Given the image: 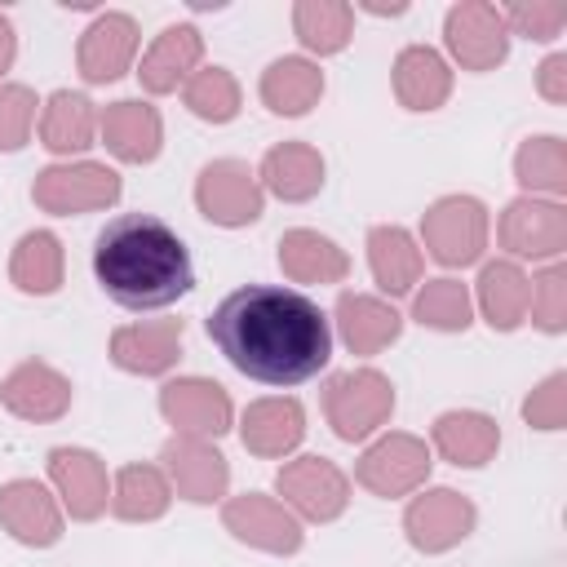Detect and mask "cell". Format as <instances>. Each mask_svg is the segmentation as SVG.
Returning a JSON list of instances; mask_svg holds the SVG:
<instances>
[{
  "mask_svg": "<svg viewBox=\"0 0 567 567\" xmlns=\"http://www.w3.org/2000/svg\"><path fill=\"white\" fill-rule=\"evenodd\" d=\"M208 337L235 372L261 385H301L332 359V328L319 301L279 284H244L208 315Z\"/></svg>",
  "mask_w": 567,
  "mask_h": 567,
  "instance_id": "cell-1",
  "label": "cell"
},
{
  "mask_svg": "<svg viewBox=\"0 0 567 567\" xmlns=\"http://www.w3.org/2000/svg\"><path fill=\"white\" fill-rule=\"evenodd\" d=\"M93 275L124 310H164L195 288L182 235L155 213H120L93 239Z\"/></svg>",
  "mask_w": 567,
  "mask_h": 567,
  "instance_id": "cell-2",
  "label": "cell"
},
{
  "mask_svg": "<svg viewBox=\"0 0 567 567\" xmlns=\"http://www.w3.org/2000/svg\"><path fill=\"white\" fill-rule=\"evenodd\" d=\"M390 412H394V385L377 368H350L323 385V416L332 434L346 443L372 439L390 421Z\"/></svg>",
  "mask_w": 567,
  "mask_h": 567,
  "instance_id": "cell-3",
  "label": "cell"
},
{
  "mask_svg": "<svg viewBox=\"0 0 567 567\" xmlns=\"http://www.w3.org/2000/svg\"><path fill=\"white\" fill-rule=\"evenodd\" d=\"M421 244L425 252L456 270L474 266L487 248V208L474 195H443L421 213Z\"/></svg>",
  "mask_w": 567,
  "mask_h": 567,
  "instance_id": "cell-4",
  "label": "cell"
},
{
  "mask_svg": "<svg viewBox=\"0 0 567 567\" xmlns=\"http://www.w3.org/2000/svg\"><path fill=\"white\" fill-rule=\"evenodd\" d=\"M124 182L115 168L97 164V159H75V164H49L35 173L31 182V199L35 208L53 213V217H71V213H97L111 208L120 199Z\"/></svg>",
  "mask_w": 567,
  "mask_h": 567,
  "instance_id": "cell-5",
  "label": "cell"
},
{
  "mask_svg": "<svg viewBox=\"0 0 567 567\" xmlns=\"http://www.w3.org/2000/svg\"><path fill=\"white\" fill-rule=\"evenodd\" d=\"M195 208L213 221V226H226V230H239V226H252L266 208V190L257 182V173L244 164V159H208L195 177Z\"/></svg>",
  "mask_w": 567,
  "mask_h": 567,
  "instance_id": "cell-6",
  "label": "cell"
},
{
  "mask_svg": "<svg viewBox=\"0 0 567 567\" xmlns=\"http://www.w3.org/2000/svg\"><path fill=\"white\" fill-rule=\"evenodd\" d=\"M275 492L306 523H332L350 505V478L328 456H297L275 474Z\"/></svg>",
  "mask_w": 567,
  "mask_h": 567,
  "instance_id": "cell-7",
  "label": "cell"
},
{
  "mask_svg": "<svg viewBox=\"0 0 567 567\" xmlns=\"http://www.w3.org/2000/svg\"><path fill=\"white\" fill-rule=\"evenodd\" d=\"M430 447L416 434H381L377 443H368V452L354 465V483L368 487L372 496H408L430 478Z\"/></svg>",
  "mask_w": 567,
  "mask_h": 567,
  "instance_id": "cell-8",
  "label": "cell"
},
{
  "mask_svg": "<svg viewBox=\"0 0 567 567\" xmlns=\"http://www.w3.org/2000/svg\"><path fill=\"white\" fill-rule=\"evenodd\" d=\"M443 40H447V53L465 71H496L509 53V27H505L501 9L487 0L452 4L443 18Z\"/></svg>",
  "mask_w": 567,
  "mask_h": 567,
  "instance_id": "cell-9",
  "label": "cell"
},
{
  "mask_svg": "<svg viewBox=\"0 0 567 567\" xmlns=\"http://www.w3.org/2000/svg\"><path fill=\"white\" fill-rule=\"evenodd\" d=\"M474 501L461 496L456 487H425L421 496L408 501L403 509V532L412 540V549L421 554H447L452 545H461L474 532Z\"/></svg>",
  "mask_w": 567,
  "mask_h": 567,
  "instance_id": "cell-10",
  "label": "cell"
},
{
  "mask_svg": "<svg viewBox=\"0 0 567 567\" xmlns=\"http://www.w3.org/2000/svg\"><path fill=\"white\" fill-rule=\"evenodd\" d=\"M501 248L509 257H532V261H549L567 248V208L558 199H536V195H518L505 204L501 213Z\"/></svg>",
  "mask_w": 567,
  "mask_h": 567,
  "instance_id": "cell-11",
  "label": "cell"
},
{
  "mask_svg": "<svg viewBox=\"0 0 567 567\" xmlns=\"http://www.w3.org/2000/svg\"><path fill=\"white\" fill-rule=\"evenodd\" d=\"M159 412L177 434L190 439H221L230 430V394L208 377H177L159 385Z\"/></svg>",
  "mask_w": 567,
  "mask_h": 567,
  "instance_id": "cell-12",
  "label": "cell"
},
{
  "mask_svg": "<svg viewBox=\"0 0 567 567\" xmlns=\"http://www.w3.org/2000/svg\"><path fill=\"white\" fill-rule=\"evenodd\" d=\"M159 470L168 474L173 492L190 505H213L226 496L230 487V465L226 456L213 447V439H190V434H173L159 452Z\"/></svg>",
  "mask_w": 567,
  "mask_h": 567,
  "instance_id": "cell-13",
  "label": "cell"
},
{
  "mask_svg": "<svg viewBox=\"0 0 567 567\" xmlns=\"http://www.w3.org/2000/svg\"><path fill=\"white\" fill-rule=\"evenodd\" d=\"M221 523L235 540H244L252 549H266V554H297L301 549V523L275 496H261V492L230 496L221 505Z\"/></svg>",
  "mask_w": 567,
  "mask_h": 567,
  "instance_id": "cell-14",
  "label": "cell"
},
{
  "mask_svg": "<svg viewBox=\"0 0 567 567\" xmlns=\"http://www.w3.org/2000/svg\"><path fill=\"white\" fill-rule=\"evenodd\" d=\"M137 40H142V35H137V22H133L128 13H115V9L97 13V18L84 27L80 44H75V66H80V75H84L89 84H111V80H120V75L133 66Z\"/></svg>",
  "mask_w": 567,
  "mask_h": 567,
  "instance_id": "cell-15",
  "label": "cell"
},
{
  "mask_svg": "<svg viewBox=\"0 0 567 567\" xmlns=\"http://www.w3.org/2000/svg\"><path fill=\"white\" fill-rule=\"evenodd\" d=\"M0 527L31 549H49L62 540V505L35 478H13L0 487Z\"/></svg>",
  "mask_w": 567,
  "mask_h": 567,
  "instance_id": "cell-16",
  "label": "cell"
},
{
  "mask_svg": "<svg viewBox=\"0 0 567 567\" xmlns=\"http://www.w3.org/2000/svg\"><path fill=\"white\" fill-rule=\"evenodd\" d=\"M102 146L124 164H151L164 146V120L142 97H120L97 115Z\"/></svg>",
  "mask_w": 567,
  "mask_h": 567,
  "instance_id": "cell-17",
  "label": "cell"
},
{
  "mask_svg": "<svg viewBox=\"0 0 567 567\" xmlns=\"http://www.w3.org/2000/svg\"><path fill=\"white\" fill-rule=\"evenodd\" d=\"M49 478H53V487H58V496H62L71 518L93 523L97 514H106L111 492H106V465H102L97 452H89V447H53L49 452Z\"/></svg>",
  "mask_w": 567,
  "mask_h": 567,
  "instance_id": "cell-18",
  "label": "cell"
},
{
  "mask_svg": "<svg viewBox=\"0 0 567 567\" xmlns=\"http://www.w3.org/2000/svg\"><path fill=\"white\" fill-rule=\"evenodd\" d=\"M0 403L22 421H58L71 408V381L44 359H22L0 381Z\"/></svg>",
  "mask_w": 567,
  "mask_h": 567,
  "instance_id": "cell-19",
  "label": "cell"
},
{
  "mask_svg": "<svg viewBox=\"0 0 567 567\" xmlns=\"http://www.w3.org/2000/svg\"><path fill=\"white\" fill-rule=\"evenodd\" d=\"M182 359V319L124 323L111 332V363L133 377H159Z\"/></svg>",
  "mask_w": 567,
  "mask_h": 567,
  "instance_id": "cell-20",
  "label": "cell"
},
{
  "mask_svg": "<svg viewBox=\"0 0 567 567\" xmlns=\"http://www.w3.org/2000/svg\"><path fill=\"white\" fill-rule=\"evenodd\" d=\"M199 58H204V35L199 27L190 22H177V27H164L151 49L142 53V66H137V80L146 93H177L195 71H199Z\"/></svg>",
  "mask_w": 567,
  "mask_h": 567,
  "instance_id": "cell-21",
  "label": "cell"
},
{
  "mask_svg": "<svg viewBox=\"0 0 567 567\" xmlns=\"http://www.w3.org/2000/svg\"><path fill=\"white\" fill-rule=\"evenodd\" d=\"M323 173H328V164L310 142H279L261 155L257 182H261V190H270L284 204H306L323 190Z\"/></svg>",
  "mask_w": 567,
  "mask_h": 567,
  "instance_id": "cell-22",
  "label": "cell"
},
{
  "mask_svg": "<svg viewBox=\"0 0 567 567\" xmlns=\"http://www.w3.org/2000/svg\"><path fill=\"white\" fill-rule=\"evenodd\" d=\"M239 439L252 456H266V461H279L288 456L301 439H306V408L288 394L279 399H257L244 408V421H239Z\"/></svg>",
  "mask_w": 567,
  "mask_h": 567,
  "instance_id": "cell-23",
  "label": "cell"
},
{
  "mask_svg": "<svg viewBox=\"0 0 567 567\" xmlns=\"http://www.w3.org/2000/svg\"><path fill=\"white\" fill-rule=\"evenodd\" d=\"M332 319H337V332H341L350 354H381L403 332L399 310L381 297H368V292H341Z\"/></svg>",
  "mask_w": 567,
  "mask_h": 567,
  "instance_id": "cell-24",
  "label": "cell"
},
{
  "mask_svg": "<svg viewBox=\"0 0 567 567\" xmlns=\"http://www.w3.org/2000/svg\"><path fill=\"white\" fill-rule=\"evenodd\" d=\"M394 97L408 111H439L452 97V66L430 44H408L394 58Z\"/></svg>",
  "mask_w": 567,
  "mask_h": 567,
  "instance_id": "cell-25",
  "label": "cell"
},
{
  "mask_svg": "<svg viewBox=\"0 0 567 567\" xmlns=\"http://www.w3.org/2000/svg\"><path fill=\"white\" fill-rule=\"evenodd\" d=\"M279 270L292 284H341L350 275V257L337 239L310 226H292L279 235Z\"/></svg>",
  "mask_w": 567,
  "mask_h": 567,
  "instance_id": "cell-26",
  "label": "cell"
},
{
  "mask_svg": "<svg viewBox=\"0 0 567 567\" xmlns=\"http://www.w3.org/2000/svg\"><path fill=\"white\" fill-rule=\"evenodd\" d=\"M430 439H434V452H439L447 465H456V470H478V465H487V461L496 456V447H501V425H496L487 412L461 408V412H443V416L434 421Z\"/></svg>",
  "mask_w": 567,
  "mask_h": 567,
  "instance_id": "cell-27",
  "label": "cell"
},
{
  "mask_svg": "<svg viewBox=\"0 0 567 567\" xmlns=\"http://www.w3.org/2000/svg\"><path fill=\"white\" fill-rule=\"evenodd\" d=\"M257 93H261L266 111L297 120V115H306L310 106H319V97H323V71H319L310 58L288 53V58H275V62L261 71Z\"/></svg>",
  "mask_w": 567,
  "mask_h": 567,
  "instance_id": "cell-28",
  "label": "cell"
},
{
  "mask_svg": "<svg viewBox=\"0 0 567 567\" xmlns=\"http://www.w3.org/2000/svg\"><path fill=\"white\" fill-rule=\"evenodd\" d=\"M97 137V111L84 93L58 89L49 93L44 111H40V146L53 155H80L89 151Z\"/></svg>",
  "mask_w": 567,
  "mask_h": 567,
  "instance_id": "cell-29",
  "label": "cell"
},
{
  "mask_svg": "<svg viewBox=\"0 0 567 567\" xmlns=\"http://www.w3.org/2000/svg\"><path fill=\"white\" fill-rule=\"evenodd\" d=\"M111 514L124 518V523H155L168 514L173 505V483L159 465H146V461H133L115 474L111 483Z\"/></svg>",
  "mask_w": 567,
  "mask_h": 567,
  "instance_id": "cell-30",
  "label": "cell"
},
{
  "mask_svg": "<svg viewBox=\"0 0 567 567\" xmlns=\"http://www.w3.org/2000/svg\"><path fill=\"white\" fill-rule=\"evenodd\" d=\"M368 266L381 292L403 297L421 284V248L403 226H372L368 230Z\"/></svg>",
  "mask_w": 567,
  "mask_h": 567,
  "instance_id": "cell-31",
  "label": "cell"
},
{
  "mask_svg": "<svg viewBox=\"0 0 567 567\" xmlns=\"http://www.w3.org/2000/svg\"><path fill=\"white\" fill-rule=\"evenodd\" d=\"M62 275H66V252H62V239L53 230H27L13 244L9 279H13L18 292H27V297H53L62 288Z\"/></svg>",
  "mask_w": 567,
  "mask_h": 567,
  "instance_id": "cell-32",
  "label": "cell"
},
{
  "mask_svg": "<svg viewBox=\"0 0 567 567\" xmlns=\"http://www.w3.org/2000/svg\"><path fill=\"white\" fill-rule=\"evenodd\" d=\"M527 306H532V279L518 270V261H487L478 270V310L496 332L523 328Z\"/></svg>",
  "mask_w": 567,
  "mask_h": 567,
  "instance_id": "cell-33",
  "label": "cell"
},
{
  "mask_svg": "<svg viewBox=\"0 0 567 567\" xmlns=\"http://www.w3.org/2000/svg\"><path fill=\"white\" fill-rule=\"evenodd\" d=\"M292 31L310 53H341L354 35V9L346 0H297Z\"/></svg>",
  "mask_w": 567,
  "mask_h": 567,
  "instance_id": "cell-34",
  "label": "cell"
},
{
  "mask_svg": "<svg viewBox=\"0 0 567 567\" xmlns=\"http://www.w3.org/2000/svg\"><path fill=\"white\" fill-rule=\"evenodd\" d=\"M514 177L527 195H567V142L554 133L527 137L514 155Z\"/></svg>",
  "mask_w": 567,
  "mask_h": 567,
  "instance_id": "cell-35",
  "label": "cell"
},
{
  "mask_svg": "<svg viewBox=\"0 0 567 567\" xmlns=\"http://www.w3.org/2000/svg\"><path fill=\"white\" fill-rule=\"evenodd\" d=\"M412 319L434 332H465L474 323V301L461 279H425V288L412 297Z\"/></svg>",
  "mask_w": 567,
  "mask_h": 567,
  "instance_id": "cell-36",
  "label": "cell"
},
{
  "mask_svg": "<svg viewBox=\"0 0 567 567\" xmlns=\"http://www.w3.org/2000/svg\"><path fill=\"white\" fill-rule=\"evenodd\" d=\"M182 102L190 115H199L204 124H230L239 115V80L226 66H204L182 84Z\"/></svg>",
  "mask_w": 567,
  "mask_h": 567,
  "instance_id": "cell-37",
  "label": "cell"
},
{
  "mask_svg": "<svg viewBox=\"0 0 567 567\" xmlns=\"http://www.w3.org/2000/svg\"><path fill=\"white\" fill-rule=\"evenodd\" d=\"M527 315L536 319L540 332H563L567 328V270L563 266H545L532 279V306Z\"/></svg>",
  "mask_w": 567,
  "mask_h": 567,
  "instance_id": "cell-38",
  "label": "cell"
},
{
  "mask_svg": "<svg viewBox=\"0 0 567 567\" xmlns=\"http://www.w3.org/2000/svg\"><path fill=\"white\" fill-rule=\"evenodd\" d=\"M35 124V93L27 84H0V151H22Z\"/></svg>",
  "mask_w": 567,
  "mask_h": 567,
  "instance_id": "cell-39",
  "label": "cell"
},
{
  "mask_svg": "<svg viewBox=\"0 0 567 567\" xmlns=\"http://www.w3.org/2000/svg\"><path fill=\"white\" fill-rule=\"evenodd\" d=\"M505 27L527 35V40H558V31L567 27V4L563 0H523V4H509L501 9Z\"/></svg>",
  "mask_w": 567,
  "mask_h": 567,
  "instance_id": "cell-40",
  "label": "cell"
},
{
  "mask_svg": "<svg viewBox=\"0 0 567 567\" xmlns=\"http://www.w3.org/2000/svg\"><path fill=\"white\" fill-rule=\"evenodd\" d=\"M523 421L536 430H563L567 421V372H549L523 403Z\"/></svg>",
  "mask_w": 567,
  "mask_h": 567,
  "instance_id": "cell-41",
  "label": "cell"
},
{
  "mask_svg": "<svg viewBox=\"0 0 567 567\" xmlns=\"http://www.w3.org/2000/svg\"><path fill=\"white\" fill-rule=\"evenodd\" d=\"M536 89L545 102H567V53H549L536 71Z\"/></svg>",
  "mask_w": 567,
  "mask_h": 567,
  "instance_id": "cell-42",
  "label": "cell"
},
{
  "mask_svg": "<svg viewBox=\"0 0 567 567\" xmlns=\"http://www.w3.org/2000/svg\"><path fill=\"white\" fill-rule=\"evenodd\" d=\"M13 58H18V35H13V22L0 13V75L13 66Z\"/></svg>",
  "mask_w": 567,
  "mask_h": 567,
  "instance_id": "cell-43",
  "label": "cell"
},
{
  "mask_svg": "<svg viewBox=\"0 0 567 567\" xmlns=\"http://www.w3.org/2000/svg\"><path fill=\"white\" fill-rule=\"evenodd\" d=\"M363 9H368V13H377V18H399L408 4H363Z\"/></svg>",
  "mask_w": 567,
  "mask_h": 567,
  "instance_id": "cell-44",
  "label": "cell"
}]
</instances>
